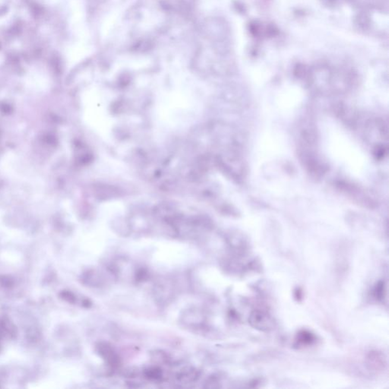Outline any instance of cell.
<instances>
[{
    "instance_id": "cell-3",
    "label": "cell",
    "mask_w": 389,
    "mask_h": 389,
    "mask_svg": "<svg viewBox=\"0 0 389 389\" xmlns=\"http://www.w3.org/2000/svg\"><path fill=\"white\" fill-rule=\"evenodd\" d=\"M298 338H299V342L305 343V344H309L315 340L314 336L307 331H302V332L299 333Z\"/></svg>"
},
{
    "instance_id": "cell-1",
    "label": "cell",
    "mask_w": 389,
    "mask_h": 389,
    "mask_svg": "<svg viewBox=\"0 0 389 389\" xmlns=\"http://www.w3.org/2000/svg\"><path fill=\"white\" fill-rule=\"evenodd\" d=\"M249 324L255 329L268 331L274 328L272 317L262 310H255L251 313L249 318Z\"/></svg>"
},
{
    "instance_id": "cell-2",
    "label": "cell",
    "mask_w": 389,
    "mask_h": 389,
    "mask_svg": "<svg viewBox=\"0 0 389 389\" xmlns=\"http://www.w3.org/2000/svg\"><path fill=\"white\" fill-rule=\"evenodd\" d=\"M100 352H101V354L108 362H111L112 364L116 363L117 362V358L116 356L115 353H114V350L109 346H107V344L101 345L100 346Z\"/></svg>"
},
{
    "instance_id": "cell-4",
    "label": "cell",
    "mask_w": 389,
    "mask_h": 389,
    "mask_svg": "<svg viewBox=\"0 0 389 389\" xmlns=\"http://www.w3.org/2000/svg\"><path fill=\"white\" fill-rule=\"evenodd\" d=\"M384 282H379L375 287V294L376 299H381L384 297Z\"/></svg>"
}]
</instances>
